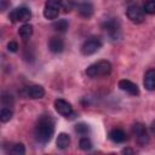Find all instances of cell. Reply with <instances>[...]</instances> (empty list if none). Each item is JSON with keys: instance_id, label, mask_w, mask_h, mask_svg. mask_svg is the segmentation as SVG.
<instances>
[{"instance_id": "1", "label": "cell", "mask_w": 155, "mask_h": 155, "mask_svg": "<svg viewBox=\"0 0 155 155\" xmlns=\"http://www.w3.org/2000/svg\"><path fill=\"white\" fill-rule=\"evenodd\" d=\"M54 132V121L47 115H42L35 126V138L38 142L45 144L51 140Z\"/></svg>"}, {"instance_id": "2", "label": "cell", "mask_w": 155, "mask_h": 155, "mask_svg": "<svg viewBox=\"0 0 155 155\" xmlns=\"http://www.w3.org/2000/svg\"><path fill=\"white\" fill-rule=\"evenodd\" d=\"M111 71V64L109 61L107 59H101L97 61L94 63H92L91 65L87 67L86 69V75L88 78H101V76H107L109 75Z\"/></svg>"}, {"instance_id": "3", "label": "cell", "mask_w": 155, "mask_h": 155, "mask_svg": "<svg viewBox=\"0 0 155 155\" xmlns=\"http://www.w3.org/2000/svg\"><path fill=\"white\" fill-rule=\"evenodd\" d=\"M31 17V12L28 7L25 6H21L17 7L15 10H12L8 15V18L15 23V22H27L29 21Z\"/></svg>"}, {"instance_id": "4", "label": "cell", "mask_w": 155, "mask_h": 155, "mask_svg": "<svg viewBox=\"0 0 155 155\" xmlns=\"http://www.w3.org/2000/svg\"><path fill=\"white\" fill-rule=\"evenodd\" d=\"M102 47V41L98 38H90L81 45V53L85 56H90L96 53Z\"/></svg>"}, {"instance_id": "5", "label": "cell", "mask_w": 155, "mask_h": 155, "mask_svg": "<svg viewBox=\"0 0 155 155\" xmlns=\"http://www.w3.org/2000/svg\"><path fill=\"white\" fill-rule=\"evenodd\" d=\"M126 15H127L128 19L131 22L136 23V24L142 23L144 21V11L138 5H131V6H128V8L126 11Z\"/></svg>"}, {"instance_id": "6", "label": "cell", "mask_w": 155, "mask_h": 155, "mask_svg": "<svg viewBox=\"0 0 155 155\" xmlns=\"http://www.w3.org/2000/svg\"><path fill=\"white\" fill-rule=\"evenodd\" d=\"M133 133L137 138L138 144L145 145L149 142V134H148V131H147V128L143 124H139V122L134 124L133 125Z\"/></svg>"}, {"instance_id": "7", "label": "cell", "mask_w": 155, "mask_h": 155, "mask_svg": "<svg viewBox=\"0 0 155 155\" xmlns=\"http://www.w3.org/2000/svg\"><path fill=\"white\" fill-rule=\"evenodd\" d=\"M54 109L58 114H61L64 117H69L73 114V107L70 105V103H68L62 98H58L54 101Z\"/></svg>"}, {"instance_id": "8", "label": "cell", "mask_w": 155, "mask_h": 155, "mask_svg": "<svg viewBox=\"0 0 155 155\" xmlns=\"http://www.w3.org/2000/svg\"><path fill=\"white\" fill-rule=\"evenodd\" d=\"M119 87H120V90L125 91L126 93H128V94H131V96H138V94H139V88H138V86H137L134 82H132L131 80H127V79L120 80V81H119Z\"/></svg>"}, {"instance_id": "9", "label": "cell", "mask_w": 155, "mask_h": 155, "mask_svg": "<svg viewBox=\"0 0 155 155\" xmlns=\"http://www.w3.org/2000/svg\"><path fill=\"white\" fill-rule=\"evenodd\" d=\"M25 94L29 98L39 99V98H42L45 96V90L40 85H31V86H28L25 88Z\"/></svg>"}, {"instance_id": "10", "label": "cell", "mask_w": 155, "mask_h": 155, "mask_svg": "<svg viewBox=\"0 0 155 155\" xmlns=\"http://www.w3.org/2000/svg\"><path fill=\"white\" fill-rule=\"evenodd\" d=\"M143 85L148 91H154L155 90V69L147 70V73L144 74Z\"/></svg>"}, {"instance_id": "11", "label": "cell", "mask_w": 155, "mask_h": 155, "mask_svg": "<svg viewBox=\"0 0 155 155\" xmlns=\"http://www.w3.org/2000/svg\"><path fill=\"white\" fill-rule=\"evenodd\" d=\"M102 28L111 36H117V33H119V23L115 21V19H109V21H105L104 23H102Z\"/></svg>"}, {"instance_id": "12", "label": "cell", "mask_w": 155, "mask_h": 155, "mask_svg": "<svg viewBox=\"0 0 155 155\" xmlns=\"http://www.w3.org/2000/svg\"><path fill=\"white\" fill-rule=\"evenodd\" d=\"M93 5L91 2H81L78 5V12L84 18H90L93 15Z\"/></svg>"}, {"instance_id": "13", "label": "cell", "mask_w": 155, "mask_h": 155, "mask_svg": "<svg viewBox=\"0 0 155 155\" xmlns=\"http://www.w3.org/2000/svg\"><path fill=\"white\" fill-rule=\"evenodd\" d=\"M48 48H50V51L52 53H61L63 51V48H64V42H63L62 39L53 36L48 41Z\"/></svg>"}, {"instance_id": "14", "label": "cell", "mask_w": 155, "mask_h": 155, "mask_svg": "<svg viewBox=\"0 0 155 155\" xmlns=\"http://www.w3.org/2000/svg\"><path fill=\"white\" fill-rule=\"evenodd\" d=\"M109 138L114 143H122L126 140V133L120 128H114L109 132Z\"/></svg>"}, {"instance_id": "15", "label": "cell", "mask_w": 155, "mask_h": 155, "mask_svg": "<svg viewBox=\"0 0 155 155\" xmlns=\"http://www.w3.org/2000/svg\"><path fill=\"white\" fill-rule=\"evenodd\" d=\"M56 144H57V148L58 149H62V150L63 149H67L69 147V144H70V137L67 133L62 132V133L58 134L57 140H56Z\"/></svg>"}, {"instance_id": "16", "label": "cell", "mask_w": 155, "mask_h": 155, "mask_svg": "<svg viewBox=\"0 0 155 155\" xmlns=\"http://www.w3.org/2000/svg\"><path fill=\"white\" fill-rule=\"evenodd\" d=\"M18 34H19V36H21L23 40H28V39L31 36V34H33V25H31V24H28V23L23 24V25L18 29Z\"/></svg>"}, {"instance_id": "17", "label": "cell", "mask_w": 155, "mask_h": 155, "mask_svg": "<svg viewBox=\"0 0 155 155\" xmlns=\"http://www.w3.org/2000/svg\"><path fill=\"white\" fill-rule=\"evenodd\" d=\"M58 13H59V10L57 8L48 7V6H45L44 8V16L46 19H56L58 17Z\"/></svg>"}, {"instance_id": "18", "label": "cell", "mask_w": 155, "mask_h": 155, "mask_svg": "<svg viewBox=\"0 0 155 155\" xmlns=\"http://www.w3.org/2000/svg\"><path fill=\"white\" fill-rule=\"evenodd\" d=\"M11 117H12V110L10 108L4 107L0 110V121L1 122H7V121L11 120Z\"/></svg>"}, {"instance_id": "19", "label": "cell", "mask_w": 155, "mask_h": 155, "mask_svg": "<svg viewBox=\"0 0 155 155\" xmlns=\"http://www.w3.org/2000/svg\"><path fill=\"white\" fill-rule=\"evenodd\" d=\"M143 11L144 13L154 15L155 13V0H145L143 5Z\"/></svg>"}, {"instance_id": "20", "label": "cell", "mask_w": 155, "mask_h": 155, "mask_svg": "<svg viewBox=\"0 0 155 155\" xmlns=\"http://www.w3.org/2000/svg\"><path fill=\"white\" fill-rule=\"evenodd\" d=\"M68 27H69V23H68L67 19H59V21L53 23V28L57 31H62L63 33V31H65L68 29Z\"/></svg>"}, {"instance_id": "21", "label": "cell", "mask_w": 155, "mask_h": 155, "mask_svg": "<svg viewBox=\"0 0 155 155\" xmlns=\"http://www.w3.org/2000/svg\"><path fill=\"white\" fill-rule=\"evenodd\" d=\"M10 153L13 154V155H23L25 153V148H24V145L22 143H17V144L12 145Z\"/></svg>"}, {"instance_id": "22", "label": "cell", "mask_w": 155, "mask_h": 155, "mask_svg": "<svg viewBox=\"0 0 155 155\" xmlns=\"http://www.w3.org/2000/svg\"><path fill=\"white\" fill-rule=\"evenodd\" d=\"M79 147L81 150H90L92 148V142L90 140V138L87 137H82L79 142Z\"/></svg>"}, {"instance_id": "23", "label": "cell", "mask_w": 155, "mask_h": 155, "mask_svg": "<svg viewBox=\"0 0 155 155\" xmlns=\"http://www.w3.org/2000/svg\"><path fill=\"white\" fill-rule=\"evenodd\" d=\"M63 5V0H46L45 2V6H48V7H53V8H57L59 10Z\"/></svg>"}, {"instance_id": "24", "label": "cell", "mask_w": 155, "mask_h": 155, "mask_svg": "<svg viewBox=\"0 0 155 155\" xmlns=\"http://www.w3.org/2000/svg\"><path fill=\"white\" fill-rule=\"evenodd\" d=\"M75 131L78 132V133H80V134H86L87 132H88V127H87V125H85V124H78L76 126H75Z\"/></svg>"}, {"instance_id": "25", "label": "cell", "mask_w": 155, "mask_h": 155, "mask_svg": "<svg viewBox=\"0 0 155 155\" xmlns=\"http://www.w3.org/2000/svg\"><path fill=\"white\" fill-rule=\"evenodd\" d=\"M74 7V2L73 0H63V5H62V8L65 11V12H69L71 11Z\"/></svg>"}, {"instance_id": "26", "label": "cell", "mask_w": 155, "mask_h": 155, "mask_svg": "<svg viewBox=\"0 0 155 155\" xmlns=\"http://www.w3.org/2000/svg\"><path fill=\"white\" fill-rule=\"evenodd\" d=\"M1 102H2V105L4 107H10L12 103H13V99H12V97L11 96H2V98H1Z\"/></svg>"}, {"instance_id": "27", "label": "cell", "mask_w": 155, "mask_h": 155, "mask_svg": "<svg viewBox=\"0 0 155 155\" xmlns=\"http://www.w3.org/2000/svg\"><path fill=\"white\" fill-rule=\"evenodd\" d=\"M7 50H8L10 52H17V50H18V44L15 42V41H10V42L7 44Z\"/></svg>"}, {"instance_id": "28", "label": "cell", "mask_w": 155, "mask_h": 155, "mask_svg": "<svg viewBox=\"0 0 155 155\" xmlns=\"http://www.w3.org/2000/svg\"><path fill=\"white\" fill-rule=\"evenodd\" d=\"M1 1V11H5L8 5V0H0Z\"/></svg>"}, {"instance_id": "29", "label": "cell", "mask_w": 155, "mask_h": 155, "mask_svg": "<svg viewBox=\"0 0 155 155\" xmlns=\"http://www.w3.org/2000/svg\"><path fill=\"white\" fill-rule=\"evenodd\" d=\"M122 153H124V154H133V150L127 148V149H124V150H122Z\"/></svg>"}, {"instance_id": "30", "label": "cell", "mask_w": 155, "mask_h": 155, "mask_svg": "<svg viewBox=\"0 0 155 155\" xmlns=\"http://www.w3.org/2000/svg\"><path fill=\"white\" fill-rule=\"evenodd\" d=\"M150 130H151L153 133H155V121L151 122V125H150Z\"/></svg>"}]
</instances>
